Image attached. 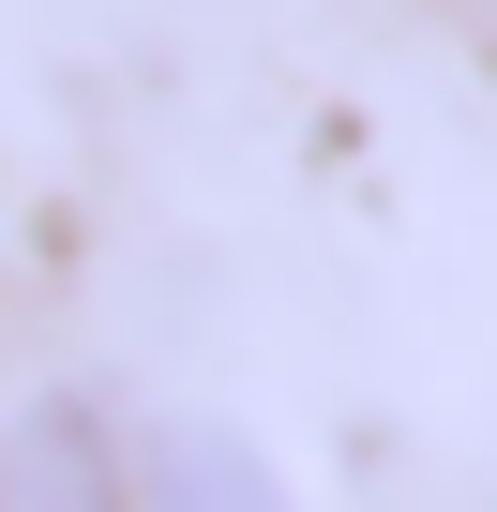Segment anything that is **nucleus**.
<instances>
[{"instance_id": "f257e3e1", "label": "nucleus", "mask_w": 497, "mask_h": 512, "mask_svg": "<svg viewBox=\"0 0 497 512\" xmlns=\"http://www.w3.org/2000/svg\"><path fill=\"white\" fill-rule=\"evenodd\" d=\"M136 482H151L136 512H287V497L257 482V452H241V437H196V422H181V437H151V467H136Z\"/></svg>"}, {"instance_id": "f03ea898", "label": "nucleus", "mask_w": 497, "mask_h": 512, "mask_svg": "<svg viewBox=\"0 0 497 512\" xmlns=\"http://www.w3.org/2000/svg\"><path fill=\"white\" fill-rule=\"evenodd\" d=\"M0 512H121V497H106V452L76 422H31L16 452H0Z\"/></svg>"}]
</instances>
